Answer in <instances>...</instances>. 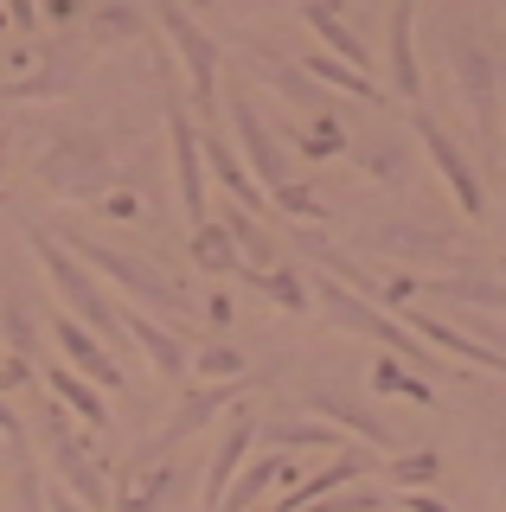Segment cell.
<instances>
[{"label": "cell", "mask_w": 506, "mask_h": 512, "mask_svg": "<svg viewBox=\"0 0 506 512\" xmlns=\"http://www.w3.org/2000/svg\"><path fill=\"white\" fill-rule=\"evenodd\" d=\"M500 500H506V474H500Z\"/></svg>", "instance_id": "816d5d0a"}, {"label": "cell", "mask_w": 506, "mask_h": 512, "mask_svg": "<svg viewBox=\"0 0 506 512\" xmlns=\"http://www.w3.org/2000/svg\"><path fill=\"white\" fill-rule=\"evenodd\" d=\"M263 442H270V448H334V429H327V423H289V416H270V423H263Z\"/></svg>", "instance_id": "74e56055"}, {"label": "cell", "mask_w": 506, "mask_h": 512, "mask_svg": "<svg viewBox=\"0 0 506 512\" xmlns=\"http://www.w3.org/2000/svg\"><path fill=\"white\" fill-rule=\"evenodd\" d=\"M33 180L52 192V199L97 205L103 192H116V154H109V141L90 135V128H65V135H52L45 154L33 160Z\"/></svg>", "instance_id": "3957f363"}, {"label": "cell", "mask_w": 506, "mask_h": 512, "mask_svg": "<svg viewBox=\"0 0 506 512\" xmlns=\"http://www.w3.org/2000/svg\"><path fill=\"white\" fill-rule=\"evenodd\" d=\"M0 436L20 448V455H26V436H33V429H26V416L13 410V397H7V391H0Z\"/></svg>", "instance_id": "b9f144b4"}, {"label": "cell", "mask_w": 506, "mask_h": 512, "mask_svg": "<svg viewBox=\"0 0 506 512\" xmlns=\"http://www.w3.org/2000/svg\"><path fill=\"white\" fill-rule=\"evenodd\" d=\"M77 7H84V0H39V13L52 26H65V20H77Z\"/></svg>", "instance_id": "bcb514c9"}, {"label": "cell", "mask_w": 506, "mask_h": 512, "mask_svg": "<svg viewBox=\"0 0 506 512\" xmlns=\"http://www.w3.org/2000/svg\"><path fill=\"white\" fill-rule=\"evenodd\" d=\"M378 474H385L398 493H410V487H436V474H442V455H436V448H398V455H391Z\"/></svg>", "instance_id": "836d02e7"}, {"label": "cell", "mask_w": 506, "mask_h": 512, "mask_svg": "<svg viewBox=\"0 0 506 512\" xmlns=\"http://www.w3.org/2000/svg\"><path fill=\"white\" fill-rule=\"evenodd\" d=\"M500 7H506V0H500Z\"/></svg>", "instance_id": "db71d44e"}, {"label": "cell", "mask_w": 506, "mask_h": 512, "mask_svg": "<svg viewBox=\"0 0 506 512\" xmlns=\"http://www.w3.org/2000/svg\"><path fill=\"white\" fill-rule=\"evenodd\" d=\"M97 212H103V218H122V224H129V218H141V199L116 186V192H103V199H97Z\"/></svg>", "instance_id": "7bdbcfd3"}, {"label": "cell", "mask_w": 506, "mask_h": 512, "mask_svg": "<svg viewBox=\"0 0 506 512\" xmlns=\"http://www.w3.org/2000/svg\"><path fill=\"white\" fill-rule=\"evenodd\" d=\"M45 512H97V506H84L71 487H58V480H52V487H45Z\"/></svg>", "instance_id": "ee69618b"}, {"label": "cell", "mask_w": 506, "mask_h": 512, "mask_svg": "<svg viewBox=\"0 0 506 512\" xmlns=\"http://www.w3.org/2000/svg\"><path fill=\"white\" fill-rule=\"evenodd\" d=\"M366 474H378V448H366V442H353V448H340L334 461H327L321 474H308V480H295L289 493L270 506V512H302L314 493H334V487H346V480H366Z\"/></svg>", "instance_id": "44dd1931"}, {"label": "cell", "mask_w": 506, "mask_h": 512, "mask_svg": "<svg viewBox=\"0 0 506 512\" xmlns=\"http://www.w3.org/2000/svg\"><path fill=\"white\" fill-rule=\"evenodd\" d=\"M385 90L404 96L417 109L423 96V64H417V0H391V26H385Z\"/></svg>", "instance_id": "4fadbf2b"}, {"label": "cell", "mask_w": 506, "mask_h": 512, "mask_svg": "<svg viewBox=\"0 0 506 512\" xmlns=\"http://www.w3.org/2000/svg\"><path fill=\"white\" fill-rule=\"evenodd\" d=\"M244 282L263 301H276L282 314H308V282L295 276V263H270V269H244Z\"/></svg>", "instance_id": "4dcf8cb0"}, {"label": "cell", "mask_w": 506, "mask_h": 512, "mask_svg": "<svg viewBox=\"0 0 506 512\" xmlns=\"http://www.w3.org/2000/svg\"><path fill=\"white\" fill-rule=\"evenodd\" d=\"M7 20L20 26V32H33V26L45 20V13H39V0H7Z\"/></svg>", "instance_id": "f6af8a7d"}, {"label": "cell", "mask_w": 506, "mask_h": 512, "mask_svg": "<svg viewBox=\"0 0 506 512\" xmlns=\"http://www.w3.org/2000/svg\"><path fill=\"white\" fill-rule=\"evenodd\" d=\"M167 148H173V186H180V212L186 224H205L212 205H205V148H199V128L186 109H167Z\"/></svg>", "instance_id": "8fae6325"}, {"label": "cell", "mask_w": 506, "mask_h": 512, "mask_svg": "<svg viewBox=\"0 0 506 512\" xmlns=\"http://www.w3.org/2000/svg\"><path fill=\"white\" fill-rule=\"evenodd\" d=\"M199 148H205V160H212V180L225 186V199H237L244 212H270V192H263V180L244 167V154H237L225 135H199Z\"/></svg>", "instance_id": "603a6c76"}, {"label": "cell", "mask_w": 506, "mask_h": 512, "mask_svg": "<svg viewBox=\"0 0 506 512\" xmlns=\"http://www.w3.org/2000/svg\"><path fill=\"white\" fill-rule=\"evenodd\" d=\"M71 244V256H84L97 276L109 282H122V295L135 301V308H154V314H167V320H186V314H199L193 308V295H186V282H173L167 269H154V263H141V256L129 250H116V244H97V237H84V231H58Z\"/></svg>", "instance_id": "5b68a950"}, {"label": "cell", "mask_w": 506, "mask_h": 512, "mask_svg": "<svg viewBox=\"0 0 506 512\" xmlns=\"http://www.w3.org/2000/svg\"><path fill=\"white\" fill-rule=\"evenodd\" d=\"M410 327L430 340L442 359H455V365H474V372H494V378H506V352L500 346H487V340H474V333H462V327H449V320H436V314H410Z\"/></svg>", "instance_id": "7402d4cb"}, {"label": "cell", "mask_w": 506, "mask_h": 512, "mask_svg": "<svg viewBox=\"0 0 506 512\" xmlns=\"http://www.w3.org/2000/svg\"><path fill=\"white\" fill-rule=\"evenodd\" d=\"M270 205H282V212H289V218H302V224L321 218V199H314V192H302V186H282Z\"/></svg>", "instance_id": "ab89813d"}, {"label": "cell", "mask_w": 506, "mask_h": 512, "mask_svg": "<svg viewBox=\"0 0 506 512\" xmlns=\"http://www.w3.org/2000/svg\"><path fill=\"white\" fill-rule=\"evenodd\" d=\"M346 148H353V135L340 128L334 109H321V116H314L302 135H295V154H308V160H340Z\"/></svg>", "instance_id": "e575fe53"}, {"label": "cell", "mask_w": 506, "mask_h": 512, "mask_svg": "<svg viewBox=\"0 0 506 512\" xmlns=\"http://www.w3.org/2000/svg\"><path fill=\"white\" fill-rule=\"evenodd\" d=\"M494 276H500V282H506V256H500V263H494Z\"/></svg>", "instance_id": "681fc988"}, {"label": "cell", "mask_w": 506, "mask_h": 512, "mask_svg": "<svg viewBox=\"0 0 506 512\" xmlns=\"http://www.w3.org/2000/svg\"><path fill=\"white\" fill-rule=\"evenodd\" d=\"M302 480V468H295V455H257V461H244L237 468V480H231V493H225V512L231 506H263V493L270 487H295Z\"/></svg>", "instance_id": "484cf974"}, {"label": "cell", "mask_w": 506, "mask_h": 512, "mask_svg": "<svg viewBox=\"0 0 506 512\" xmlns=\"http://www.w3.org/2000/svg\"><path fill=\"white\" fill-rule=\"evenodd\" d=\"M148 7H154V26H161L167 52L180 58L186 84H193V103L205 109V116H212V109H218V64H225L218 39H212V32H205L186 7H180V0H148Z\"/></svg>", "instance_id": "52a82bcc"}, {"label": "cell", "mask_w": 506, "mask_h": 512, "mask_svg": "<svg viewBox=\"0 0 506 512\" xmlns=\"http://www.w3.org/2000/svg\"><path fill=\"white\" fill-rule=\"evenodd\" d=\"M250 436H257V410L237 397L225 436H218V455H212V468H205V493H199L205 512H225V493H231V480H237V468H244V455H250Z\"/></svg>", "instance_id": "2e32d148"}, {"label": "cell", "mask_w": 506, "mask_h": 512, "mask_svg": "<svg viewBox=\"0 0 506 512\" xmlns=\"http://www.w3.org/2000/svg\"><path fill=\"white\" fill-rule=\"evenodd\" d=\"M436 301H468V308H494L506 314V282L494 276V269H468V276H436L430 282Z\"/></svg>", "instance_id": "83f0119b"}, {"label": "cell", "mask_w": 506, "mask_h": 512, "mask_svg": "<svg viewBox=\"0 0 506 512\" xmlns=\"http://www.w3.org/2000/svg\"><path fill=\"white\" fill-rule=\"evenodd\" d=\"M218 218H225V231L237 237V250H244V263H250V269H257V263L270 269V263H276V244H270V237H263L257 224L244 218V205H237V199H225V205H218Z\"/></svg>", "instance_id": "d590c367"}, {"label": "cell", "mask_w": 506, "mask_h": 512, "mask_svg": "<svg viewBox=\"0 0 506 512\" xmlns=\"http://www.w3.org/2000/svg\"><path fill=\"white\" fill-rule=\"evenodd\" d=\"M205 320H212V327H225V320H231V301L212 295V301H205Z\"/></svg>", "instance_id": "7dc6e473"}, {"label": "cell", "mask_w": 506, "mask_h": 512, "mask_svg": "<svg viewBox=\"0 0 506 512\" xmlns=\"http://www.w3.org/2000/svg\"><path fill=\"white\" fill-rule=\"evenodd\" d=\"M33 378H39V365H33V359H20V352H7V359H0V391H7V397H13V391H26Z\"/></svg>", "instance_id": "60d3db41"}, {"label": "cell", "mask_w": 506, "mask_h": 512, "mask_svg": "<svg viewBox=\"0 0 506 512\" xmlns=\"http://www.w3.org/2000/svg\"><path fill=\"white\" fill-rule=\"evenodd\" d=\"M366 244L378 256H398V263H449V256H455V231H442V224H417V218H391V224H372Z\"/></svg>", "instance_id": "e0dca14e"}, {"label": "cell", "mask_w": 506, "mask_h": 512, "mask_svg": "<svg viewBox=\"0 0 506 512\" xmlns=\"http://www.w3.org/2000/svg\"><path fill=\"white\" fill-rule=\"evenodd\" d=\"M231 512H263V506H231Z\"/></svg>", "instance_id": "f907efd6"}, {"label": "cell", "mask_w": 506, "mask_h": 512, "mask_svg": "<svg viewBox=\"0 0 506 512\" xmlns=\"http://www.w3.org/2000/svg\"><path fill=\"white\" fill-rule=\"evenodd\" d=\"M353 154H359V173L378 180V186H398L404 173H410V148H404L398 135H359Z\"/></svg>", "instance_id": "f1b7e54d"}, {"label": "cell", "mask_w": 506, "mask_h": 512, "mask_svg": "<svg viewBox=\"0 0 506 512\" xmlns=\"http://www.w3.org/2000/svg\"><path fill=\"white\" fill-rule=\"evenodd\" d=\"M122 333H129V346L154 365V378H186L193 372V352H186L180 327H167V320H154L141 308H122Z\"/></svg>", "instance_id": "ac0fdd59"}, {"label": "cell", "mask_w": 506, "mask_h": 512, "mask_svg": "<svg viewBox=\"0 0 506 512\" xmlns=\"http://www.w3.org/2000/svg\"><path fill=\"white\" fill-rule=\"evenodd\" d=\"M33 436H39V455H45V468H52L58 487H71L84 506L109 512V493H116V480L103 474V455H97L84 436H77V416L58 404L52 391H45V404H39V416H33Z\"/></svg>", "instance_id": "7a4b0ae2"}, {"label": "cell", "mask_w": 506, "mask_h": 512, "mask_svg": "<svg viewBox=\"0 0 506 512\" xmlns=\"http://www.w3.org/2000/svg\"><path fill=\"white\" fill-rule=\"evenodd\" d=\"M500 109H506V84H500Z\"/></svg>", "instance_id": "f5cc1de1"}, {"label": "cell", "mask_w": 506, "mask_h": 512, "mask_svg": "<svg viewBox=\"0 0 506 512\" xmlns=\"http://www.w3.org/2000/svg\"><path fill=\"white\" fill-rule=\"evenodd\" d=\"M244 391H250V378H237V384H199V391H186L180 404H173L167 429H154V436L135 448V461H167L173 448H180V442H193L205 423H218V410H231Z\"/></svg>", "instance_id": "30bf717a"}, {"label": "cell", "mask_w": 506, "mask_h": 512, "mask_svg": "<svg viewBox=\"0 0 506 512\" xmlns=\"http://www.w3.org/2000/svg\"><path fill=\"white\" fill-rule=\"evenodd\" d=\"M302 71L314 77V84H327L334 96H359L366 109H385V103H391V90L372 84V71H359V64H346V58H334V52H308Z\"/></svg>", "instance_id": "d4e9b609"}, {"label": "cell", "mask_w": 506, "mask_h": 512, "mask_svg": "<svg viewBox=\"0 0 506 512\" xmlns=\"http://www.w3.org/2000/svg\"><path fill=\"white\" fill-rule=\"evenodd\" d=\"M250 71L263 77L276 96H289L295 109H308V116H321V109H334V90L327 84H314V77L302 71V58H282L276 45H257L250 39Z\"/></svg>", "instance_id": "9a60e30c"}, {"label": "cell", "mask_w": 506, "mask_h": 512, "mask_svg": "<svg viewBox=\"0 0 506 512\" xmlns=\"http://www.w3.org/2000/svg\"><path fill=\"white\" fill-rule=\"evenodd\" d=\"M26 244H33L39 256V269H45V282L58 288V301H65V314H77L90 333H103V346L109 352H122L129 346V333H122V308L103 295V282H97V269H84V256H71L65 237H52V231H26Z\"/></svg>", "instance_id": "6da1fadb"}, {"label": "cell", "mask_w": 506, "mask_h": 512, "mask_svg": "<svg viewBox=\"0 0 506 512\" xmlns=\"http://www.w3.org/2000/svg\"><path fill=\"white\" fill-rule=\"evenodd\" d=\"M77 77H84V58L58 45L52 58H45V52L33 58V71H20L13 84H0V103H45V96H71Z\"/></svg>", "instance_id": "ffe728a7"}, {"label": "cell", "mask_w": 506, "mask_h": 512, "mask_svg": "<svg viewBox=\"0 0 506 512\" xmlns=\"http://www.w3.org/2000/svg\"><path fill=\"white\" fill-rule=\"evenodd\" d=\"M0 180H7V135H0Z\"/></svg>", "instance_id": "c3c4849f"}, {"label": "cell", "mask_w": 506, "mask_h": 512, "mask_svg": "<svg viewBox=\"0 0 506 512\" xmlns=\"http://www.w3.org/2000/svg\"><path fill=\"white\" fill-rule=\"evenodd\" d=\"M52 346H58V359L77 365L90 384H103V391H122L129 384V372L116 365V352L103 346V333H90L77 314H52Z\"/></svg>", "instance_id": "7c38bea8"}, {"label": "cell", "mask_w": 506, "mask_h": 512, "mask_svg": "<svg viewBox=\"0 0 506 512\" xmlns=\"http://www.w3.org/2000/svg\"><path fill=\"white\" fill-rule=\"evenodd\" d=\"M193 372H199V384H237V378H250V359L231 346H199Z\"/></svg>", "instance_id": "f35d334b"}, {"label": "cell", "mask_w": 506, "mask_h": 512, "mask_svg": "<svg viewBox=\"0 0 506 512\" xmlns=\"http://www.w3.org/2000/svg\"><path fill=\"white\" fill-rule=\"evenodd\" d=\"M173 493H186V468H167V461H129V468L116 474L109 512H161Z\"/></svg>", "instance_id": "5bb4252c"}, {"label": "cell", "mask_w": 506, "mask_h": 512, "mask_svg": "<svg viewBox=\"0 0 506 512\" xmlns=\"http://www.w3.org/2000/svg\"><path fill=\"white\" fill-rule=\"evenodd\" d=\"M0 340H7V352H20V359H39V320H33L20 288L0 295Z\"/></svg>", "instance_id": "1f68e13d"}, {"label": "cell", "mask_w": 506, "mask_h": 512, "mask_svg": "<svg viewBox=\"0 0 506 512\" xmlns=\"http://www.w3.org/2000/svg\"><path fill=\"white\" fill-rule=\"evenodd\" d=\"M372 391H385V397H410V404H436L430 378H423V372H404L398 352H378V359H372Z\"/></svg>", "instance_id": "d6a6232c"}, {"label": "cell", "mask_w": 506, "mask_h": 512, "mask_svg": "<svg viewBox=\"0 0 506 512\" xmlns=\"http://www.w3.org/2000/svg\"><path fill=\"white\" fill-rule=\"evenodd\" d=\"M141 32H148V7L141 0H103L90 13V39L97 45H135Z\"/></svg>", "instance_id": "f546056e"}, {"label": "cell", "mask_w": 506, "mask_h": 512, "mask_svg": "<svg viewBox=\"0 0 506 512\" xmlns=\"http://www.w3.org/2000/svg\"><path fill=\"white\" fill-rule=\"evenodd\" d=\"M321 314L334 320L340 333H366V340H378L385 352H398V359L410 365V372H423V378H436V372H455V365H442V352L423 340L410 320H391V314H378L372 308V295H359V288H346L340 276H327L321 282Z\"/></svg>", "instance_id": "277c9868"}, {"label": "cell", "mask_w": 506, "mask_h": 512, "mask_svg": "<svg viewBox=\"0 0 506 512\" xmlns=\"http://www.w3.org/2000/svg\"><path fill=\"white\" fill-rule=\"evenodd\" d=\"M225 116H231V148L244 154V167L263 180V192L276 199L282 186H295V160H289V148H282V135L270 128V116H257L250 96H231Z\"/></svg>", "instance_id": "9c48e42d"}, {"label": "cell", "mask_w": 506, "mask_h": 512, "mask_svg": "<svg viewBox=\"0 0 506 512\" xmlns=\"http://www.w3.org/2000/svg\"><path fill=\"white\" fill-rule=\"evenodd\" d=\"M410 128H417V141H423V154H430V167L442 173V186H449L455 212H462L468 224H487V218H494V212H487V186H481V173H474V160L462 154V141L442 135V122L430 116V109H410Z\"/></svg>", "instance_id": "ba28073f"}, {"label": "cell", "mask_w": 506, "mask_h": 512, "mask_svg": "<svg viewBox=\"0 0 506 512\" xmlns=\"http://www.w3.org/2000/svg\"><path fill=\"white\" fill-rule=\"evenodd\" d=\"M302 512H391V500L372 493L366 480H346V487H334V493H314Z\"/></svg>", "instance_id": "8d00e7d4"}, {"label": "cell", "mask_w": 506, "mask_h": 512, "mask_svg": "<svg viewBox=\"0 0 506 512\" xmlns=\"http://www.w3.org/2000/svg\"><path fill=\"white\" fill-rule=\"evenodd\" d=\"M45 391H52L58 397V404H65L71 416H77V423H90V429H109V404H103V384H90L84 372H77V365H65V359H58V365H45Z\"/></svg>", "instance_id": "cb8c5ba5"}, {"label": "cell", "mask_w": 506, "mask_h": 512, "mask_svg": "<svg viewBox=\"0 0 506 512\" xmlns=\"http://www.w3.org/2000/svg\"><path fill=\"white\" fill-rule=\"evenodd\" d=\"M442 52H449L455 96H462V109H468L474 135H481V148H494V135H500V84H506V71L494 64V52H487L474 32H455V26H449V39H442Z\"/></svg>", "instance_id": "8992f818"}, {"label": "cell", "mask_w": 506, "mask_h": 512, "mask_svg": "<svg viewBox=\"0 0 506 512\" xmlns=\"http://www.w3.org/2000/svg\"><path fill=\"white\" fill-rule=\"evenodd\" d=\"M302 410H314V416H334V423L346 429V436H359L366 448H378V455H398V436H391V423L385 416H372L366 404H353L346 391H334V384H314V391H302Z\"/></svg>", "instance_id": "d6986e66"}, {"label": "cell", "mask_w": 506, "mask_h": 512, "mask_svg": "<svg viewBox=\"0 0 506 512\" xmlns=\"http://www.w3.org/2000/svg\"><path fill=\"white\" fill-rule=\"evenodd\" d=\"M193 263L205 269V276H244V250H237V237L225 231V218H205L193 224Z\"/></svg>", "instance_id": "4316f807"}]
</instances>
